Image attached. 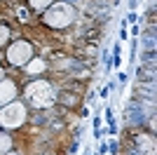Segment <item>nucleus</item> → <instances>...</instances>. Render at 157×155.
Instances as JSON below:
<instances>
[{
  "label": "nucleus",
  "instance_id": "f257e3e1",
  "mask_svg": "<svg viewBox=\"0 0 157 155\" xmlns=\"http://www.w3.org/2000/svg\"><path fill=\"white\" fill-rule=\"evenodd\" d=\"M136 19H138V16H136V12H129V14H127V24H136Z\"/></svg>",
  "mask_w": 157,
  "mask_h": 155
},
{
  "label": "nucleus",
  "instance_id": "f03ea898",
  "mask_svg": "<svg viewBox=\"0 0 157 155\" xmlns=\"http://www.w3.org/2000/svg\"><path fill=\"white\" fill-rule=\"evenodd\" d=\"M108 153V143H101V148H99V155H106Z\"/></svg>",
  "mask_w": 157,
  "mask_h": 155
},
{
  "label": "nucleus",
  "instance_id": "7ed1b4c3",
  "mask_svg": "<svg viewBox=\"0 0 157 155\" xmlns=\"http://www.w3.org/2000/svg\"><path fill=\"white\" fill-rule=\"evenodd\" d=\"M117 80H120V82L124 85V82H127V80H129V78H127V73H120V75H117Z\"/></svg>",
  "mask_w": 157,
  "mask_h": 155
},
{
  "label": "nucleus",
  "instance_id": "20e7f679",
  "mask_svg": "<svg viewBox=\"0 0 157 155\" xmlns=\"http://www.w3.org/2000/svg\"><path fill=\"white\" fill-rule=\"evenodd\" d=\"M108 148H110V151H113V153H115V151H117L120 146H117V141H110V143H108Z\"/></svg>",
  "mask_w": 157,
  "mask_h": 155
},
{
  "label": "nucleus",
  "instance_id": "39448f33",
  "mask_svg": "<svg viewBox=\"0 0 157 155\" xmlns=\"http://www.w3.org/2000/svg\"><path fill=\"white\" fill-rule=\"evenodd\" d=\"M63 2H68V5H75V2H77V0H63Z\"/></svg>",
  "mask_w": 157,
  "mask_h": 155
}]
</instances>
